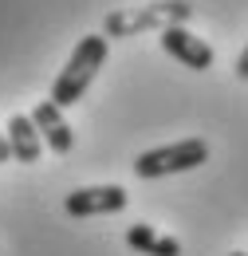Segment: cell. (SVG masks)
Segmentation results:
<instances>
[{"mask_svg":"<svg viewBox=\"0 0 248 256\" xmlns=\"http://www.w3.org/2000/svg\"><path fill=\"white\" fill-rule=\"evenodd\" d=\"M193 20V4L186 0H154V4H130V8H114L102 20V36L106 40H130L142 32H162L170 24H189Z\"/></svg>","mask_w":248,"mask_h":256,"instance_id":"obj_1","label":"cell"},{"mask_svg":"<svg viewBox=\"0 0 248 256\" xmlns=\"http://www.w3.org/2000/svg\"><path fill=\"white\" fill-rule=\"evenodd\" d=\"M106 64V36H83L79 44H75V52L67 56V64L63 71L56 75V83H52V102L56 106H75L79 98L87 95V87L94 83V75H98V67Z\"/></svg>","mask_w":248,"mask_h":256,"instance_id":"obj_2","label":"cell"},{"mask_svg":"<svg viewBox=\"0 0 248 256\" xmlns=\"http://www.w3.org/2000/svg\"><path fill=\"white\" fill-rule=\"evenodd\" d=\"M201 162H209V142H205V138H182V142H174V146H158V150L138 154V162H134V178L154 182V178H166V174L197 170Z\"/></svg>","mask_w":248,"mask_h":256,"instance_id":"obj_3","label":"cell"},{"mask_svg":"<svg viewBox=\"0 0 248 256\" xmlns=\"http://www.w3.org/2000/svg\"><path fill=\"white\" fill-rule=\"evenodd\" d=\"M158 44H162V52L166 56H174L178 64H186L189 71H209L213 67V48L201 40V36H193L186 24H170V28H162L158 36Z\"/></svg>","mask_w":248,"mask_h":256,"instance_id":"obj_4","label":"cell"},{"mask_svg":"<svg viewBox=\"0 0 248 256\" xmlns=\"http://www.w3.org/2000/svg\"><path fill=\"white\" fill-rule=\"evenodd\" d=\"M126 190L122 186H87L63 197L67 217H106V213H122L126 209Z\"/></svg>","mask_w":248,"mask_h":256,"instance_id":"obj_5","label":"cell"},{"mask_svg":"<svg viewBox=\"0 0 248 256\" xmlns=\"http://www.w3.org/2000/svg\"><path fill=\"white\" fill-rule=\"evenodd\" d=\"M36 130H40V138H44V146L52 150V154H71L75 150V130L67 126V118H63V110L52 102V98H44V102H36V110L28 114Z\"/></svg>","mask_w":248,"mask_h":256,"instance_id":"obj_6","label":"cell"},{"mask_svg":"<svg viewBox=\"0 0 248 256\" xmlns=\"http://www.w3.org/2000/svg\"><path fill=\"white\" fill-rule=\"evenodd\" d=\"M4 142H8V154L16 162H24V166H36L40 154H44V138H40V130H36V122L28 114H12L8 118Z\"/></svg>","mask_w":248,"mask_h":256,"instance_id":"obj_7","label":"cell"},{"mask_svg":"<svg viewBox=\"0 0 248 256\" xmlns=\"http://www.w3.org/2000/svg\"><path fill=\"white\" fill-rule=\"evenodd\" d=\"M126 244L138 248V252H146V256H182V244L174 236H158L154 224H142V221L126 228Z\"/></svg>","mask_w":248,"mask_h":256,"instance_id":"obj_8","label":"cell"},{"mask_svg":"<svg viewBox=\"0 0 248 256\" xmlns=\"http://www.w3.org/2000/svg\"><path fill=\"white\" fill-rule=\"evenodd\" d=\"M236 75H240V79L248 83V44H244V52L236 56Z\"/></svg>","mask_w":248,"mask_h":256,"instance_id":"obj_9","label":"cell"},{"mask_svg":"<svg viewBox=\"0 0 248 256\" xmlns=\"http://www.w3.org/2000/svg\"><path fill=\"white\" fill-rule=\"evenodd\" d=\"M0 162H12V154H8V142H4V134H0Z\"/></svg>","mask_w":248,"mask_h":256,"instance_id":"obj_10","label":"cell"},{"mask_svg":"<svg viewBox=\"0 0 248 256\" xmlns=\"http://www.w3.org/2000/svg\"><path fill=\"white\" fill-rule=\"evenodd\" d=\"M232 256H248V252H232Z\"/></svg>","mask_w":248,"mask_h":256,"instance_id":"obj_11","label":"cell"}]
</instances>
